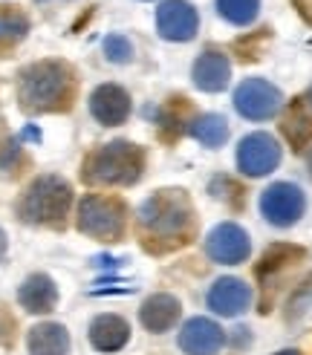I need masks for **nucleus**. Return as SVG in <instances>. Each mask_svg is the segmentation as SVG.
I'll return each instance as SVG.
<instances>
[{
  "mask_svg": "<svg viewBox=\"0 0 312 355\" xmlns=\"http://www.w3.org/2000/svg\"><path fill=\"white\" fill-rule=\"evenodd\" d=\"M281 104H284L281 90L266 78H246L234 90V107L249 121H266V119L277 116Z\"/></svg>",
  "mask_w": 312,
  "mask_h": 355,
  "instance_id": "7",
  "label": "nucleus"
},
{
  "mask_svg": "<svg viewBox=\"0 0 312 355\" xmlns=\"http://www.w3.org/2000/svg\"><path fill=\"white\" fill-rule=\"evenodd\" d=\"M185 113H188V101L185 98H171L165 107L159 110V119H156V124H159V130H162V139L173 141L185 128Z\"/></svg>",
  "mask_w": 312,
  "mask_h": 355,
  "instance_id": "23",
  "label": "nucleus"
},
{
  "mask_svg": "<svg viewBox=\"0 0 312 355\" xmlns=\"http://www.w3.org/2000/svg\"><path fill=\"white\" fill-rule=\"evenodd\" d=\"M217 12L234 26H249L260 12V0H217Z\"/></svg>",
  "mask_w": 312,
  "mask_h": 355,
  "instance_id": "24",
  "label": "nucleus"
},
{
  "mask_svg": "<svg viewBox=\"0 0 312 355\" xmlns=\"http://www.w3.org/2000/svg\"><path fill=\"white\" fill-rule=\"evenodd\" d=\"M292 6L298 9V15L304 17L306 24H312V0H292Z\"/></svg>",
  "mask_w": 312,
  "mask_h": 355,
  "instance_id": "28",
  "label": "nucleus"
},
{
  "mask_svg": "<svg viewBox=\"0 0 312 355\" xmlns=\"http://www.w3.org/2000/svg\"><path fill=\"white\" fill-rule=\"evenodd\" d=\"M104 55L113 64H128L133 58V44L125 35H107V38H104Z\"/></svg>",
  "mask_w": 312,
  "mask_h": 355,
  "instance_id": "25",
  "label": "nucleus"
},
{
  "mask_svg": "<svg viewBox=\"0 0 312 355\" xmlns=\"http://www.w3.org/2000/svg\"><path fill=\"white\" fill-rule=\"evenodd\" d=\"M304 248L301 245H292V243H275V245H269L266 252H263V257L257 260V266H254V275H257V280L260 283H269V277L272 275H281L284 269H289L292 263H298V260H304Z\"/></svg>",
  "mask_w": 312,
  "mask_h": 355,
  "instance_id": "19",
  "label": "nucleus"
},
{
  "mask_svg": "<svg viewBox=\"0 0 312 355\" xmlns=\"http://www.w3.org/2000/svg\"><path fill=\"white\" fill-rule=\"evenodd\" d=\"M225 347V332L211 318H191L180 329V349L185 355H217Z\"/></svg>",
  "mask_w": 312,
  "mask_h": 355,
  "instance_id": "11",
  "label": "nucleus"
},
{
  "mask_svg": "<svg viewBox=\"0 0 312 355\" xmlns=\"http://www.w3.org/2000/svg\"><path fill=\"white\" fill-rule=\"evenodd\" d=\"M29 355H67L69 352V332L61 324H38L26 335Z\"/></svg>",
  "mask_w": 312,
  "mask_h": 355,
  "instance_id": "18",
  "label": "nucleus"
},
{
  "mask_svg": "<svg viewBox=\"0 0 312 355\" xmlns=\"http://www.w3.org/2000/svg\"><path fill=\"white\" fill-rule=\"evenodd\" d=\"M136 225L142 245L153 254H165L173 252V248L188 245L197 232L191 197L180 188H165L150 193L136 211Z\"/></svg>",
  "mask_w": 312,
  "mask_h": 355,
  "instance_id": "1",
  "label": "nucleus"
},
{
  "mask_svg": "<svg viewBox=\"0 0 312 355\" xmlns=\"http://www.w3.org/2000/svg\"><path fill=\"white\" fill-rule=\"evenodd\" d=\"M312 306V275L301 283L298 289H295V295L289 297V304H286V318L289 321H295V318H301L306 309Z\"/></svg>",
  "mask_w": 312,
  "mask_h": 355,
  "instance_id": "26",
  "label": "nucleus"
},
{
  "mask_svg": "<svg viewBox=\"0 0 312 355\" xmlns=\"http://www.w3.org/2000/svg\"><path fill=\"white\" fill-rule=\"evenodd\" d=\"M69 202H73V188L61 176L46 173L26 185L17 200V217L29 225H61Z\"/></svg>",
  "mask_w": 312,
  "mask_h": 355,
  "instance_id": "4",
  "label": "nucleus"
},
{
  "mask_svg": "<svg viewBox=\"0 0 312 355\" xmlns=\"http://www.w3.org/2000/svg\"><path fill=\"white\" fill-rule=\"evenodd\" d=\"M145 168V153L133 141H110L90 150L81 162V180L87 185H133Z\"/></svg>",
  "mask_w": 312,
  "mask_h": 355,
  "instance_id": "3",
  "label": "nucleus"
},
{
  "mask_svg": "<svg viewBox=\"0 0 312 355\" xmlns=\"http://www.w3.org/2000/svg\"><path fill=\"white\" fill-rule=\"evenodd\" d=\"M125 225H128V205L116 197L87 193L78 202V232H84V234L116 243L125 234Z\"/></svg>",
  "mask_w": 312,
  "mask_h": 355,
  "instance_id": "5",
  "label": "nucleus"
},
{
  "mask_svg": "<svg viewBox=\"0 0 312 355\" xmlns=\"http://www.w3.org/2000/svg\"><path fill=\"white\" fill-rule=\"evenodd\" d=\"M6 245H9V240H6V232H3V228H0V257L6 254Z\"/></svg>",
  "mask_w": 312,
  "mask_h": 355,
  "instance_id": "31",
  "label": "nucleus"
},
{
  "mask_svg": "<svg viewBox=\"0 0 312 355\" xmlns=\"http://www.w3.org/2000/svg\"><path fill=\"white\" fill-rule=\"evenodd\" d=\"M188 130L197 141H202L205 148H220V145H225V139H229V121L217 113H202L188 124Z\"/></svg>",
  "mask_w": 312,
  "mask_h": 355,
  "instance_id": "21",
  "label": "nucleus"
},
{
  "mask_svg": "<svg viewBox=\"0 0 312 355\" xmlns=\"http://www.w3.org/2000/svg\"><path fill=\"white\" fill-rule=\"evenodd\" d=\"M121 260H113V257H93V266H119Z\"/></svg>",
  "mask_w": 312,
  "mask_h": 355,
  "instance_id": "30",
  "label": "nucleus"
},
{
  "mask_svg": "<svg viewBox=\"0 0 312 355\" xmlns=\"http://www.w3.org/2000/svg\"><path fill=\"white\" fill-rule=\"evenodd\" d=\"M197 29H200V15L188 0H165L156 9V32L165 41H173V44L194 41Z\"/></svg>",
  "mask_w": 312,
  "mask_h": 355,
  "instance_id": "10",
  "label": "nucleus"
},
{
  "mask_svg": "<svg viewBox=\"0 0 312 355\" xmlns=\"http://www.w3.org/2000/svg\"><path fill=\"white\" fill-rule=\"evenodd\" d=\"M284 136L289 139V145L295 150H301L304 145L312 141V113L301 104V98H295L289 107H286V116H284Z\"/></svg>",
  "mask_w": 312,
  "mask_h": 355,
  "instance_id": "20",
  "label": "nucleus"
},
{
  "mask_svg": "<svg viewBox=\"0 0 312 355\" xmlns=\"http://www.w3.org/2000/svg\"><path fill=\"white\" fill-rule=\"evenodd\" d=\"M281 165V145L269 133H249L237 145V168L246 176H266Z\"/></svg>",
  "mask_w": 312,
  "mask_h": 355,
  "instance_id": "8",
  "label": "nucleus"
},
{
  "mask_svg": "<svg viewBox=\"0 0 312 355\" xmlns=\"http://www.w3.org/2000/svg\"><path fill=\"white\" fill-rule=\"evenodd\" d=\"M76 93L73 69L64 61L29 64L17 76V101L26 113H55L67 110Z\"/></svg>",
  "mask_w": 312,
  "mask_h": 355,
  "instance_id": "2",
  "label": "nucleus"
},
{
  "mask_svg": "<svg viewBox=\"0 0 312 355\" xmlns=\"http://www.w3.org/2000/svg\"><path fill=\"white\" fill-rule=\"evenodd\" d=\"M275 355H301L298 349H281V352H275Z\"/></svg>",
  "mask_w": 312,
  "mask_h": 355,
  "instance_id": "33",
  "label": "nucleus"
},
{
  "mask_svg": "<svg viewBox=\"0 0 312 355\" xmlns=\"http://www.w3.org/2000/svg\"><path fill=\"white\" fill-rule=\"evenodd\" d=\"M29 32V17L17 6H0V52L24 41Z\"/></svg>",
  "mask_w": 312,
  "mask_h": 355,
  "instance_id": "22",
  "label": "nucleus"
},
{
  "mask_svg": "<svg viewBox=\"0 0 312 355\" xmlns=\"http://www.w3.org/2000/svg\"><path fill=\"white\" fill-rule=\"evenodd\" d=\"M180 312H182L180 300L173 295H168V292H159V295H150L142 304V309H139V321H142V327L148 332L159 335V332H168V329L177 327Z\"/></svg>",
  "mask_w": 312,
  "mask_h": 355,
  "instance_id": "15",
  "label": "nucleus"
},
{
  "mask_svg": "<svg viewBox=\"0 0 312 355\" xmlns=\"http://www.w3.org/2000/svg\"><path fill=\"white\" fill-rule=\"evenodd\" d=\"M17 162H21V141H17V139L0 141V171L9 173Z\"/></svg>",
  "mask_w": 312,
  "mask_h": 355,
  "instance_id": "27",
  "label": "nucleus"
},
{
  "mask_svg": "<svg viewBox=\"0 0 312 355\" xmlns=\"http://www.w3.org/2000/svg\"><path fill=\"white\" fill-rule=\"evenodd\" d=\"M205 300H208V309L211 312H217L223 318H234L249 309L252 289L240 277H220V280H214V286L208 289Z\"/></svg>",
  "mask_w": 312,
  "mask_h": 355,
  "instance_id": "12",
  "label": "nucleus"
},
{
  "mask_svg": "<svg viewBox=\"0 0 312 355\" xmlns=\"http://www.w3.org/2000/svg\"><path fill=\"white\" fill-rule=\"evenodd\" d=\"M306 168H309V176H312V150L306 153Z\"/></svg>",
  "mask_w": 312,
  "mask_h": 355,
  "instance_id": "34",
  "label": "nucleus"
},
{
  "mask_svg": "<svg viewBox=\"0 0 312 355\" xmlns=\"http://www.w3.org/2000/svg\"><path fill=\"white\" fill-rule=\"evenodd\" d=\"M205 254L220 266H237L243 260H249L252 240L237 223H220L205 237Z\"/></svg>",
  "mask_w": 312,
  "mask_h": 355,
  "instance_id": "9",
  "label": "nucleus"
},
{
  "mask_svg": "<svg viewBox=\"0 0 312 355\" xmlns=\"http://www.w3.org/2000/svg\"><path fill=\"white\" fill-rule=\"evenodd\" d=\"M191 78H194L197 90L202 93H220L229 87V78H232V64L229 58L223 55L217 49H208L194 61V69H191Z\"/></svg>",
  "mask_w": 312,
  "mask_h": 355,
  "instance_id": "14",
  "label": "nucleus"
},
{
  "mask_svg": "<svg viewBox=\"0 0 312 355\" xmlns=\"http://www.w3.org/2000/svg\"><path fill=\"white\" fill-rule=\"evenodd\" d=\"M298 98H301V104H304V107L312 113V84H309V90H306L304 96H298Z\"/></svg>",
  "mask_w": 312,
  "mask_h": 355,
  "instance_id": "29",
  "label": "nucleus"
},
{
  "mask_svg": "<svg viewBox=\"0 0 312 355\" xmlns=\"http://www.w3.org/2000/svg\"><path fill=\"white\" fill-rule=\"evenodd\" d=\"M17 304L32 315H46L58 304V286L49 275H29L17 289Z\"/></svg>",
  "mask_w": 312,
  "mask_h": 355,
  "instance_id": "16",
  "label": "nucleus"
},
{
  "mask_svg": "<svg viewBox=\"0 0 312 355\" xmlns=\"http://www.w3.org/2000/svg\"><path fill=\"white\" fill-rule=\"evenodd\" d=\"M130 338V327L119 315H98L90 324V344L98 352H119Z\"/></svg>",
  "mask_w": 312,
  "mask_h": 355,
  "instance_id": "17",
  "label": "nucleus"
},
{
  "mask_svg": "<svg viewBox=\"0 0 312 355\" xmlns=\"http://www.w3.org/2000/svg\"><path fill=\"white\" fill-rule=\"evenodd\" d=\"M304 208H306L304 191L292 182H275L260 193V214L277 228L295 225L304 217Z\"/></svg>",
  "mask_w": 312,
  "mask_h": 355,
  "instance_id": "6",
  "label": "nucleus"
},
{
  "mask_svg": "<svg viewBox=\"0 0 312 355\" xmlns=\"http://www.w3.org/2000/svg\"><path fill=\"white\" fill-rule=\"evenodd\" d=\"M90 113L107 128L125 124L130 116V96L119 84H101L90 93Z\"/></svg>",
  "mask_w": 312,
  "mask_h": 355,
  "instance_id": "13",
  "label": "nucleus"
},
{
  "mask_svg": "<svg viewBox=\"0 0 312 355\" xmlns=\"http://www.w3.org/2000/svg\"><path fill=\"white\" fill-rule=\"evenodd\" d=\"M24 139H35V141H38V139H41V133L35 130V128H26V130H24Z\"/></svg>",
  "mask_w": 312,
  "mask_h": 355,
  "instance_id": "32",
  "label": "nucleus"
}]
</instances>
